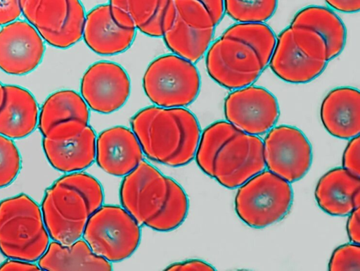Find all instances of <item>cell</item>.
<instances>
[{"instance_id": "277c9868", "label": "cell", "mask_w": 360, "mask_h": 271, "mask_svg": "<svg viewBox=\"0 0 360 271\" xmlns=\"http://www.w3.org/2000/svg\"><path fill=\"white\" fill-rule=\"evenodd\" d=\"M51 242L41 207L25 194L0 202V251L8 258L37 262Z\"/></svg>"}, {"instance_id": "8992f818", "label": "cell", "mask_w": 360, "mask_h": 271, "mask_svg": "<svg viewBox=\"0 0 360 271\" xmlns=\"http://www.w3.org/2000/svg\"><path fill=\"white\" fill-rule=\"evenodd\" d=\"M270 60L243 39L224 32L209 48L205 66L214 82L234 91L254 84Z\"/></svg>"}, {"instance_id": "8d00e7d4", "label": "cell", "mask_w": 360, "mask_h": 271, "mask_svg": "<svg viewBox=\"0 0 360 271\" xmlns=\"http://www.w3.org/2000/svg\"><path fill=\"white\" fill-rule=\"evenodd\" d=\"M41 268L35 262L20 259L10 258L0 264V270H41Z\"/></svg>"}, {"instance_id": "6da1fadb", "label": "cell", "mask_w": 360, "mask_h": 271, "mask_svg": "<svg viewBox=\"0 0 360 271\" xmlns=\"http://www.w3.org/2000/svg\"><path fill=\"white\" fill-rule=\"evenodd\" d=\"M120 198L122 206L141 226L160 232L179 228L189 211L183 187L144 160L124 177Z\"/></svg>"}, {"instance_id": "4316f807", "label": "cell", "mask_w": 360, "mask_h": 271, "mask_svg": "<svg viewBox=\"0 0 360 271\" xmlns=\"http://www.w3.org/2000/svg\"><path fill=\"white\" fill-rule=\"evenodd\" d=\"M176 15L187 25L215 30L224 15V0H174Z\"/></svg>"}, {"instance_id": "3957f363", "label": "cell", "mask_w": 360, "mask_h": 271, "mask_svg": "<svg viewBox=\"0 0 360 271\" xmlns=\"http://www.w3.org/2000/svg\"><path fill=\"white\" fill-rule=\"evenodd\" d=\"M104 199L102 184L90 174L68 173L57 179L46 189L41 207L51 239L64 244L81 239Z\"/></svg>"}, {"instance_id": "d6a6232c", "label": "cell", "mask_w": 360, "mask_h": 271, "mask_svg": "<svg viewBox=\"0 0 360 271\" xmlns=\"http://www.w3.org/2000/svg\"><path fill=\"white\" fill-rule=\"evenodd\" d=\"M22 15L20 0H0V26L18 20Z\"/></svg>"}, {"instance_id": "f546056e", "label": "cell", "mask_w": 360, "mask_h": 271, "mask_svg": "<svg viewBox=\"0 0 360 271\" xmlns=\"http://www.w3.org/2000/svg\"><path fill=\"white\" fill-rule=\"evenodd\" d=\"M20 152L13 139L0 134V188L11 185L22 169Z\"/></svg>"}, {"instance_id": "484cf974", "label": "cell", "mask_w": 360, "mask_h": 271, "mask_svg": "<svg viewBox=\"0 0 360 271\" xmlns=\"http://www.w3.org/2000/svg\"><path fill=\"white\" fill-rule=\"evenodd\" d=\"M215 30H201L187 25L177 15L172 26L162 37L172 54L193 64L207 53L213 42Z\"/></svg>"}, {"instance_id": "1f68e13d", "label": "cell", "mask_w": 360, "mask_h": 271, "mask_svg": "<svg viewBox=\"0 0 360 271\" xmlns=\"http://www.w3.org/2000/svg\"><path fill=\"white\" fill-rule=\"evenodd\" d=\"M360 137L359 135L349 139L342 156V168L353 175L360 177Z\"/></svg>"}, {"instance_id": "2e32d148", "label": "cell", "mask_w": 360, "mask_h": 271, "mask_svg": "<svg viewBox=\"0 0 360 271\" xmlns=\"http://www.w3.org/2000/svg\"><path fill=\"white\" fill-rule=\"evenodd\" d=\"M45 42L26 20H16L0 30V70L14 76L32 73L41 64Z\"/></svg>"}, {"instance_id": "30bf717a", "label": "cell", "mask_w": 360, "mask_h": 271, "mask_svg": "<svg viewBox=\"0 0 360 271\" xmlns=\"http://www.w3.org/2000/svg\"><path fill=\"white\" fill-rule=\"evenodd\" d=\"M141 234V225L123 207L103 205L89 220L82 237L96 254L117 263L135 253Z\"/></svg>"}, {"instance_id": "74e56055", "label": "cell", "mask_w": 360, "mask_h": 271, "mask_svg": "<svg viewBox=\"0 0 360 271\" xmlns=\"http://www.w3.org/2000/svg\"><path fill=\"white\" fill-rule=\"evenodd\" d=\"M6 96L5 85L0 82V108L2 107Z\"/></svg>"}, {"instance_id": "ffe728a7", "label": "cell", "mask_w": 360, "mask_h": 271, "mask_svg": "<svg viewBox=\"0 0 360 271\" xmlns=\"http://www.w3.org/2000/svg\"><path fill=\"white\" fill-rule=\"evenodd\" d=\"M320 118L325 130L333 137L351 139L360 133V93L355 88H335L323 99Z\"/></svg>"}, {"instance_id": "7c38bea8", "label": "cell", "mask_w": 360, "mask_h": 271, "mask_svg": "<svg viewBox=\"0 0 360 271\" xmlns=\"http://www.w3.org/2000/svg\"><path fill=\"white\" fill-rule=\"evenodd\" d=\"M265 168L263 140L240 131L217 153L212 163V178L224 187L234 189Z\"/></svg>"}, {"instance_id": "52a82bcc", "label": "cell", "mask_w": 360, "mask_h": 271, "mask_svg": "<svg viewBox=\"0 0 360 271\" xmlns=\"http://www.w3.org/2000/svg\"><path fill=\"white\" fill-rule=\"evenodd\" d=\"M292 202L290 184L264 170L239 187L235 198V210L248 226L262 229L283 220Z\"/></svg>"}, {"instance_id": "9c48e42d", "label": "cell", "mask_w": 360, "mask_h": 271, "mask_svg": "<svg viewBox=\"0 0 360 271\" xmlns=\"http://www.w3.org/2000/svg\"><path fill=\"white\" fill-rule=\"evenodd\" d=\"M22 15L51 46L68 49L82 39L86 13L81 0H20Z\"/></svg>"}, {"instance_id": "f1b7e54d", "label": "cell", "mask_w": 360, "mask_h": 271, "mask_svg": "<svg viewBox=\"0 0 360 271\" xmlns=\"http://www.w3.org/2000/svg\"><path fill=\"white\" fill-rule=\"evenodd\" d=\"M225 14L237 23H265L275 14L278 0H224Z\"/></svg>"}, {"instance_id": "83f0119b", "label": "cell", "mask_w": 360, "mask_h": 271, "mask_svg": "<svg viewBox=\"0 0 360 271\" xmlns=\"http://www.w3.org/2000/svg\"><path fill=\"white\" fill-rule=\"evenodd\" d=\"M240 130L227 121L211 124L202 132L195 154L200 169L212 178V163L222 145Z\"/></svg>"}, {"instance_id": "e0dca14e", "label": "cell", "mask_w": 360, "mask_h": 271, "mask_svg": "<svg viewBox=\"0 0 360 271\" xmlns=\"http://www.w3.org/2000/svg\"><path fill=\"white\" fill-rule=\"evenodd\" d=\"M108 5L119 25L153 38H162L176 18L174 0H109Z\"/></svg>"}, {"instance_id": "ba28073f", "label": "cell", "mask_w": 360, "mask_h": 271, "mask_svg": "<svg viewBox=\"0 0 360 271\" xmlns=\"http://www.w3.org/2000/svg\"><path fill=\"white\" fill-rule=\"evenodd\" d=\"M146 96L163 108H186L198 99L201 77L195 64L176 55L167 54L155 59L143 78Z\"/></svg>"}, {"instance_id": "5bb4252c", "label": "cell", "mask_w": 360, "mask_h": 271, "mask_svg": "<svg viewBox=\"0 0 360 271\" xmlns=\"http://www.w3.org/2000/svg\"><path fill=\"white\" fill-rule=\"evenodd\" d=\"M224 111L227 122L257 137L269 132L280 118L275 96L265 88L252 85L231 92L225 99Z\"/></svg>"}, {"instance_id": "d590c367", "label": "cell", "mask_w": 360, "mask_h": 271, "mask_svg": "<svg viewBox=\"0 0 360 271\" xmlns=\"http://www.w3.org/2000/svg\"><path fill=\"white\" fill-rule=\"evenodd\" d=\"M327 5L334 11L346 14L359 13L360 0H325Z\"/></svg>"}, {"instance_id": "8fae6325", "label": "cell", "mask_w": 360, "mask_h": 271, "mask_svg": "<svg viewBox=\"0 0 360 271\" xmlns=\"http://www.w3.org/2000/svg\"><path fill=\"white\" fill-rule=\"evenodd\" d=\"M97 135L82 121H70L52 128L43 139V149L51 166L64 173L81 172L96 161Z\"/></svg>"}, {"instance_id": "9a60e30c", "label": "cell", "mask_w": 360, "mask_h": 271, "mask_svg": "<svg viewBox=\"0 0 360 271\" xmlns=\"http://www.w3.org/2000/svg\"><path fill=\"white\" fill-rule=\"evenodd\" d=\"M80 89L90 110L109 115L127 103L131 95V83L122 66L104 61L88 68L82 77Z\"/></svg>"}, {"instance_id": "5b68a950", "label": "cell", "mask_w": 360, "mask_h": 271, "mask_svg": "<svg viewBox=\"0 0 360 271\" xmlns=\"http://www.w3.org/2000/svg\"><path fill=\"white\" fill-rule=\"evenodd\" d=\"M328 63L326 50L315 35L289 26L276 37L269 67L285 82L304 84L321 76Z\"/></svg>"}, {"instance_id": "4fadbf2b", "label": "cell", "mask_w": 360, "mask_h": 271, "mask_svg": "<svg viewBox=\"0 0 360 271\" xmlns=\"http://www.w3.org/2000/svg\"><path fill=\"white\" fill-rule=\"evenodd\" d=\"M267 170L290 184L302 179L313 160L311 145L298 128L289 125L273 127L263 141Z\"/></svg>"}, {"instance_id": "7a4b0ae2", "label": "cell", "mask_w": 360, "mask_h": 271, "mask_svg": "<svg viewBox=\"0 0 360 271\" xmlns=\"http://www.w3.org/2000/svg\"><path fill=\"white\" fill-rule=\"evenodd\" d=\"M130 125L143 154L150 160L179 168L195 159L202 130L188 109L154 105L139 111Z\"/></svg>"}, {"instance_id": "603a6c76", "label": "cell", "mask_w": 360, "mask_h": 271, "mask_svg": "<svg viewBox=\"0 0 360 271\" xmlns=\"http://www.w3.org/2000/svg\"><path fill=\"white\" fill-rule=\"evenodd\" d=\"M44 270H112V263L96 254L84 239L70 244L53 241L38 260Z\"/></svg>"}, {"instance_id": "d6986e66", "label": "cell", "mask_w": 360, "mask_h": 271, "mask_svg": "<svg viewBox=\"0 0 360 271\" xmlns=\"http://www.w3.org/2000/svg\"><path fill=\"white\" fill-rule=\"evenodd\" d=\"M137 31L119 25L108 4L101 5L86 14L83 39L95 53L112 56L127 51L133 45Z\"/></svg>"}, {"instance_id": "4dcf8cb0", "label": "cell", "mask_w": 360, "mask_h": 271, "mask_svg": "<svg viewBox=\"0 0 360 271\" xmlns=\"http://www.w3.org/2000/svg\"><path fill=\"white\" fill-rule=\"evenodd\" d=\"M328 270H360V246L354 243H347L336 248L333 252Z\"/></svg>"}, {"instance_id": "e575fe53", "label": "cell", "mask_w": 360, "mask_h": 271, "mask_svg": "<svg viewBox=\"0 0 360 271\" xmlns=\"http://www.w3.org/2000/svg\"><path fill=\"white\" fill-rule=\"evenodd\" d=\"M347 218L346 229L352 243L360 244V208L350 213Z\"/></svg>"}, {"instance_id": "cb8c5ba5", "label": "cell", "mask_w": 360, "mask_h": 271, "mask_svg": "<svg viewBox=\"0 0 360 271\" xmlns=\"http://www.w3.org/2000/svg\"><path fill=\"white\" fill-rule=\"evenodd\" d=\"M90 108L81 94L60 90L50 95L41 108L38 128L43 135L54 127L70 121L89 123Z\"/></svg>"}, {"instance_id": "ac0fdd59", "label": "cell", "mask_w": 360, "mask_h": 271, "mask_svg": "<svg viewBox=\"0 0 360 271\" xmlns=\"http://www.w3.org/2000/svg\"><path fill=\"white\" fill-rule=\"evenodd\" d=\"M143 155L136 135L126 127H110L97 137L96 161L108 175L125 177L143 160Z\"/></svg>"}, {"instance_id": "d4e9b609", "label": "cell", "mask_w": 360, "mask_h": 271, "mask_svg": "<svg viewBox=\"0 0 360 271\" xmlns=\"http://www.w3.org/2000/svg\"><path fill=\"white\" fill-rule=\"evenodd\" d=\"M290 25L309 27L321 35L327 44L330 61L345 49L346 27L342 20L329 8L321 6L303 8L294 16Z\"/></svg>"}, {"instance_id": "836d02e7", "label": "cell", "mask_w": 360, "mask_h": 271, "mask_svg": "<svg viewBox=\"0 0 360 271\" xmlns=\"http://www.w3.org/2000/svg\"><path fill=\"white\" fill-rule=\"evenodd\" d=\"M215 268L210 263L200 260L191 259L184 261L174 263L171 264L165 270H214Z\"/></svg>"}, {"instance_id": "44dd1931", "label": "cell", "mask_w": 360, "mask_h": 271, "mask_svg": "<svg viewBox=\"0 0 360 271\" xmlns=\"http://www.w3.org/2000/svg\"><path fill=\"white\" fill-rule=\"evenodd\" d=\"M315 199L319 208L332 216L348 215L360 206V177L343 168H335L318 181Z\"/></svg>"}, {"instance_id": "7402d4cb", "label": "cell", "mask_w": 360, "mask_h": 271, "mask_svg": "<svg viewBox=\"0 0 360 271\" xmlns=\"http://www.w3.org/2000/svg\"><path fill=\"white\" fill-rule=\"evenodd\" d=\"M5 90L0 108V134L13 140L26 138L38 127V102L28 89L20 86L7 84Z\"/></svg>"}]
</instances>
